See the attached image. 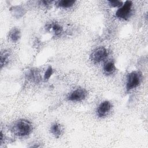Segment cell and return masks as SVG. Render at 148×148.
<instances>
[{
	"mask_svg": "<svg viewBox=\"0 0 148 148\" xmlns=\"http://www.w3.org/2000/svg\"><path fill=\"white\" fill-rule=\"evenodd\" d=\"M13 133L19 136H24L30 134L32 131L31 123L27 120L20 119L16 121L12 126Z\"/></svg>",
	"mask_w": 148,
	"mask_h": 148,
	"instance_id": "1",
	"label": "cell"
},
{
	"mask_svg": "<svg viewBox=\"0 0 148 148\" xmlns=\"http://www.w3.org/2000/svg\"><path fill=\"white\" fill-rule=\"evenodd\" d=\"M141 81V74L137 71H133L130 73L127 77L126 89L130 91L137 87Z\"/></svg>",
	"mask_w": 148,
	"mask_h": 148,
	"instance_id": "2",
	"label": "cell"
},
{
	"mask_svg": "<svg viewBox=\"0 0 148 148\" xmlns=\"http://www.w3.org/2000/svg\"><path fill=\"white\" fill-rule=\"evenodd\" d=\"M132 2L127 1L123 5L117 9L116 13V16L119 18L127 19L128 18L132 11Z\"/></svg>",
	"mask_w": 148,
	"mask_h": 148,
	"instance_id": "3",
	"label": "cell"
},
{
	"mask_svg": "<svg viewBox=\"0 0 148 148\" xmlns=\"http://www.w3.org/2000/svg\"><path fill=\"white\" fill-rule=\"evenodd\" d=\"M108 56L107 50L103 47H98L94 50L91 54L92 61L95 62H99L103 60Z\"/></svg>",
	"mask_w": 148,
	"mask_h": 148,
	"instance_id": "4",
	"label": "cell"
},
{
	"mask_svg": "<svg viewBox=\"0 0 148 148\" xmlns=\"http://www.w3.org/2000/svg\"><path fill=\"white\" fill-rule=\"evenodd\" d=\"M87 95V92L81 88L73 91L68 97V99L71 101H79L84 99Z\"/></svg>",
	"mask_w": 148,
	"mask_h": 148,
	"instance_id": "5",
	"label": "cell"
},
{
	"mask_svg": "<svg viewBox=\"0 0 148 148\" xmlns=\"http://www.w3.org/2000/svg\"><path fill=\"white\" fill-rule=\"evenodd\" d=\"M112 108V105L110 102L105 101L102 102L98 106L97 109V115L100 117H103L106 116L110 112Z\"/></svg>",
	"mask_w": 148,
	"mask_h": 148,
	"instance_id": "6",
	"label": "cell"
},
{
	"mask_svg": "<svg viewBox=\"0 0 148 148\" xmlns=\"http://www.w3.org/2000/svg\"><path fill=\"white\" fill-rule=\"evenodd\" d=\"M115 70L114 63L113 60H109L105 62L103 65V71L107 74H111Z\"/></svg>",
	"mask_w": 148,
	"mask_h": 148,
	"instance_id": "7",
	"label": "cell"
},
{
	"mask_svg": "<svg viewBox=\"0 0 148 148\" xmlns=\"http://www.w3.org/2000/svg\"><path fill=\"white\" fill-rule=\"evenodd\" d=\"M9 38L12 41L16 42L20 38V32L17 28L12 29L9 32Z\"/></svg>",
	"mask_w": 148,
	"mask_h": 148,
	"instance_id": "8",
	"label": "cell"
},
{
	"mask_svg": "<svg viewBox=\"0 0 148 148\" xmlns=\"http://www.w3.org/2000/svg\"><path fill=\"white\" fill-rule=\"evenodd\" d=\"M50 131L51 134L56 137H59L61 134V129L60 125L56 123H54L50 127Z\"/></svg>",
	"mask_w": 148,
	"mask_h": 148,
	"instance_id": "9",
	"label": "cell"
},
{
	"mask_svg": "<svg viewBox=\"0 0 148 148\" xmlns=\"http://www.w3.org/2000/svg\"><path fill=\"white\" fill-rule=\"evenodd\" d=\"M75 1L69 0H62L58 1V5L62 8H69L73 6Z\"/></svg>",
	"mask_w": 148,
	"mask_h": 148,
	"instance_id": "10",
	"label": "cell"
},
{
	"mask_svg": "<svg viewBox=\"0 0 148 148\" xmlns=\"http://www.w3.org/2000/svg\"><path fill=\"white\" fill-rule=\"evenodd\" d=\"M9 53L8 51H4L2 53L1 57V67H2L5 64L7 63V62L9 60Z\"/></svg>",
	"mask_w": 148,
	"mask_h": 148,
	"instance_id": "11",
	"label": "cell"
},
{
	"mask_svg": "<svg viewBox=\"0 0 148 148\" xmlns=\"http://www.w3.org/2000/svg\"><path fill=\"white\" fill-rule=\"evenodd\" d=\"M108 2L111 7H121L123 5V2L120 1H109Z\"/></svg>",
	"mask_w": 148,
	"mask_h": 148,
	"instance_id": "12",
	"label": "cell"
},
{
	"mask_svg": "<svg viewBox=\"0 0 148 148\" xmlns=\"http://www.w3.org/2000/svg\"><path fill=\"white\" fill-rule=\"evenodd\" d=\"M53 73V69L51 66H49L46 71L45 75H44V79L45 80H48Z\"/></svg>",
	"mask_w": 148,
	"mask_h": 148,
	"instance_id": "13",
	"label": "cell"
},
{
	"mask_svg": "<svg viewBox=\"0 0 148 148\" xmlns=\"http://www.w3.org/2000/svg\"><path fill=\"white\" fill-rule=\"evenodd\" d=\"M52 29L54 34L56 35L60 34L62 31V28L57 24L53 25V26L52 27Z\"/></svg>",
	"mask_w": 148,
	"mask_h": 148,
	"instance_id": "14",
	"label": "cell"
}]
</instances>
